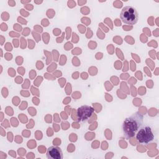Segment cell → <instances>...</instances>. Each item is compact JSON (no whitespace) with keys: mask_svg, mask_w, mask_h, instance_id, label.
Instances as JSON below:
<instances>
[{"mask_svg":"<svg viewBox=\"0 0 159 159\" xmlns=\"http://www.w3.org/2000/svg\"><path fill=\"white\" fill-rule=\"evenodd\" d=\"M143 117L139 112H135L126 118L123 122L122 129L125 136L129 139L135 135L139 127L142 125Z\"/></svg>","mask_w":159,"mask_h":159,"instance_id":"cell-1","label":"cell"},{"mask_svg":"<svg viewBox=\"0 0 159 159\" xmlns=\"http://www.w3.org/2000/svg\"><path fill=\"white\" fill-rule=\"evenodd\" d=\"M120 17L124 24L134 25L138 21L139 14L135 8L130 6H127L122 9Z\"/></svg>","mask_w":159,"mask_h":159,"instance_id":"cell-2","label":"cell"},{"mask_svg":"<svg viewBox=\"0 0 159 159\" xmlns=\"http://www.w3.org/2000/svg\"><path fill=\"white\" fill-rule=\"evenodd\" d=\"M153 137L151 128L148 126L140 129L136 135V138L140 143H148L152 140Z\"/></svg>","mask_w":159,"mask_h":159,"instance_id":"cell-3","label":"cell"},{"mask_svg":"<svg viewBox=\"0 0 159 159\" xmlns=\"http://www.w3.org/2000/svg\"><path fill=\"white\" fill-rule=\"evenodd\" d=\"M94 112V109L89 106H82L78 109L77 115L78 120L81 121H85L89 118Z\"/></svg>","mask_w":159,"mask_h":159,"instance_id":"cell-4","label":"cell"},{"mask_svg":"<svg viewBox=\"0 0 159 159\" xmlns=\"http://www.w3.org/2000/svg\"><path fill=\"white\" fill-rule=\"evenodd\" d=\"M47 157L48 159H62L63 153L61 150L55 146L50 147L47 149Z\"/></svg>","mask_w":159,"mask_h":159,"instance_id":"cell-5","label":"cell"},{"mask_svg":"<svg viewBox=\"0 0 159 159\" xmlns=\"http://www.w3.org/2000/svg\"><path fill=\"white\" fill-rule=\"evenodd\" d=\"M9 4H10V6H14L15 4H16V3L14 2V1H9Z\"/></svg>","mask_w":159,"mask_h":159,"instance_id":"cell-6","label":"cell"}]
</instances>
